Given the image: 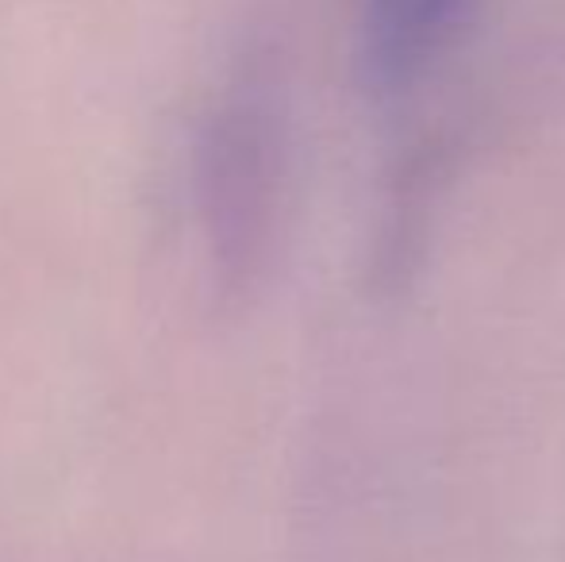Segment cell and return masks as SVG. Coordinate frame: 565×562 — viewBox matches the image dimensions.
I'll list each match as a JSON object with an SVG mask.
<instances>
[{"label": "cell", "instance_id": "2", "mask_svg": "<svg viewBox=\"0 0 565 562\" xmlns=\"http://www.w3.org/2000/svg\"><path fill=\"white\" fill-rule=\"evenodd\" d=\"M469 0H362L365 62L385 89L424 74L450 43Z\"/></svg>", "mask_w": 565, "mask_h": 562}, {"label": "cell", "instance_id": "1", "mask_svg": "<svg viewBox=\"0 0 565 562\" xmlns=\"http://www.w3.org/2000/svg\"><path fill=\"white\" fill-rule=\"evenodd\" d=\"M281 178L285 136L277 100L258 74L238 77L212 113L196 158L204 232L224 282L243 285L266 258Z\"/></svg>", "mask_w": 565, "mask_h": 562}]
</instances>
